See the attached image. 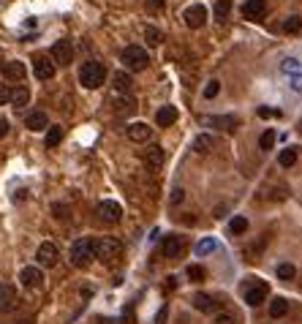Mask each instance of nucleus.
<instances>
[{
  "instance_id": "nucleus-1",
  "label": "nucleus",
  "mask_w": 302,
  "mask_h": 324,
  "mask_svg": "<svg viewBox=\"0 0 302 324\" xmlns=\"http://www.w3.org/2000/svg\"><path fill=\"white\" fill-rule=\"evenodd\" d=\"M103 79H106V68H103L101 63H96V60L82 63V68H79V82H82V87L96 90L103 85Z\"/></svg>"
},
{
  "instance_id": "nucleus-2",
  "label": "nucleus",
  "mask_w": 302,
  "mask_h": 324,
  "mask_svg": "<svg viewBox=\"0 0 302 324\" xmlns=\"http://www.w3.org/2000/svg\"><path fill=\"white\" fill-rule=\"evenodd\" d=\"M93 245H96V240H90V237L76 240L74 245H71V264H74V267H87V264L96 259Z\"/></svg>"
},
{
  "instance_id": "nucleus-3",
  "label": "nucleus",
  "mask_w": 302,
  "mask_h": 324,
  "mask_svg": "<svg viewBox=\"0 0 302 324\" xmlns=\"http://www.w3.org/2000/svg\"><path fill=\"white\" fill-rule=\"evenodd\" d=\"M93 254H96V259L109 264L123 254V245H120L115 237H101V240H96V245H93Z\"/></svg>"
},
{
  "instance_id": "nucleus-4",
  "label": "nucleus",
  "mask_w": 302,
  "mask_h": 324,
  "mask_svg": "<svg viewBox=\"0 0 302 324\" xmlns=\"http://www.w3.org/2000/svg\"><path fill=\"white\" fill-rule=\"evenodd\" d=\"M123 63H125V68H131V71H144L147 63H150V57H147V52H144L142 47H125Z\"/></svg>"
},
{
  "instance_id": "nucleus-5",
  "label": "nucleus",
  "mask_w": 302,
  "mask_h": 324,
  "mask_svg": "<svg viewBox=\"0 0 302 324\" xmlns=\"http://www.w3.org/2000/svg\"><path fill=\"white\" fill-rule=\"evenodd\" d=\"M183 19H185V25H188V28L199 30L201 25L207 22V8L201 6V3H193V6H188L185 11H183Z\"/></svg>"
},
{
  "instance_id": "nucleus-6",
  "label": "nucleus",
  "mask_w": 302,
  "mask_h": 324,
  "mask_svg": "<svg viewBox=\"0 0 302 324\" xmlns=\"http://www.w3.org/2000/svg\"><path fill=\"white\" fill-rule=\"evenodd\" d=\"M17 305H19L17 289L11 283H0V310H3V313H11V310H17Z\"/></svg>"
},
{
  "instance_id": "nucleus-7",
  "label": "nucleus",
  "mask_w": 302,
  "mask_h": 324,
  "mask_svg": "<svg viewBox=\"0 0 302 324\" xmlns=\"http://www.w3.org/2000/svg\"><path fill=\"white\" fill-rule=\"evenodd\" d=\"M52 60L60 63V66H68L71 60H74V47H71V41H55L52 44Z\"/></svg>"
},
{
  "instance_id": "nucleus-8",
  "label": "nucleus",
  "mask_w": 302,
  "mask_h": 324,
  "mask_svg": "<svg viewBox=\"0 0 302 324\" xmlns=\"http://www.w3.org/2000/svg\"><path fill=\"white\" fill-rule=\"evenodd\" d=\"M57 245L55 242H41V245H38V254H35V259H38V264H41V267H55L57 264Z\"/></svg>"
},
{
  "instance_id": "nucleus-9",
  "label": "nucleus",
  "mask_w": 302,
  "mask_h": 324,
  "mask_svg": "<svg viewBox=\"0 0 302 324\" xmlns=\"http://www.w3.org/2000/svg\"><path fill=\"white\" fill-rule=\"evenodd\" d=\"M98 215H101V221H106V223H117L120 221V215H123V207L117 205V202H101L98 205V210H96Z\"/></svg>"
},
{
  "instance_id": "nucleus-10",
  "label": "nucleus",
  "mask_w": 302,
  "mask_h": 324,
  "mask_svg": "<svg viewBox=\"0 0 302 324\" xmlns=\"http://www.w3.org/2000/svg\"><path fill=\"white\" fill-rule=\"evenodd\" d=\"M128 139L131 142H136V145H142V142H150V136H152V128L147 123H131L128 125Z\"/></svg>"
},
{
  "instance_id": "nucleus-11",
  "label": "nucleus",
  "mask_w": 302,
  "mask_h": 324,
  "mask_svg": "<svg viewBox=\"0 0 302 324\" xmlns=\"http://www.w3.org/2000/svg\"><path fill=\"white\" fill-rule=\"evenodd\" d=\"M33 71H35V76H38V79H44V82H47V79H52V76H55V63L49 60V57L38 55L33 60Z\"/></svg>"
},
{
  "instance_id": "nucleus-12",
  "label": "nucleus",
  "mask_w": 302,
  "mask_h": 324,
  "mask_svg": "<svg viewBox=\"0 0 302 324\" xmlns=\"http://www.w3.org/2000/svg\"><path fill=\"white\" fill-rule=\"evenodd\" d=\"M19 281H22V286H28V289H38L44 283V273L38 267H25L19 273Z\"/></svg>"
},
{
  "instance_id": "nucleus-13",
  "label": "nucleus",
  "mask_w": 302,
  "mask_h": 324,
  "mask_svg": "<svg viewBox=\"0 0 302 324\" xmlns=\"http://www.w3.org/2000/svg\"><path fill=\"white\" fill-rule=\"evenodd\" d=\"M25 74H28L25 63H19V60L3 63V76H6V79H11V82H22V79H25Z\"/></svg>"
},
{
  "instance_id": "nucleus-14",
  "label": "nucleus",
  "mask_w": 302,
  "mask_h": 324,
  "mask_svg": "<svg viewBox=\"0 0 302 324\" xmlns=\"http://www.w3.org/2000/svg\"><path fill=\"white\" fill-rule=\"evenodd\" d=\"M242 294H245V303L256 308V305L264 303V297H267V286H264V283H253V286L242 289Z\"/></svg>"
},
{
  "instance_id": "nucleus-15",
  "label": "nucleus",
  "mask_w": 302,
  "mask_h": 324,
  "mask_svg": "<svg viewBox=\"0 0 302 324\" xmlns=\"http://www.w3.org/2000/svg\"><path fill=\"white\" fill-rule=\"evenodd\" d=\"M264 11H267L264 0H245L242 3V17L245 19H259V17H264Z\"/></svg>"
},
{
  "instance_id": "nucleus-16",
  "label": "nucleus",
  "mask_w": 302,
  "mask_h": 324,
  "mask_svg": "<svg viewBox=\"0 0 302 324\" xmlns=\"http://www.w3.org/2000/svg\"><path fill=\"white\" fill-rule=\"evenodd\" d=\"M201 125H215V128H226V131H234V128H237V118H232V115H223V118L204 115V118H201Z\"/></svg>"
},
{
  "instance_id": "nucleus-17",
  "label": "nucleus",
  "mask_w": 302,
  "mask_h": 324,
  "mask_svg": "<svg viewBox=\"0 0 302 324\" xmlns=\"http://www.w3.org/2000/svg\"><path fill=\"white\" fill-rule=\"evenodd\" d=\"M174 120H177V109H174V106H161V109L155 112V123H158L161 128L174 125Z\"/></svg>"
},
{
  "instance_id": "nucleus-18",
  "label": "nucleus",
  "mask_w": 302,
  "mask_h": 324,
  "mask_svg": "<svg viewBox=\"0 0 302 324\" xmlns=\"http://www.w3.org/2000/svg\"><path fill=\"white\" fill-rule=\"evenodd\" d=\"M25 125H28L30 131H44V128H49V118L44 115V112H30L28 120H25Z\"/></svg>"
},
{
  "instance_id": "nucleus-19",
  "label": "nucleus",
  "mask_w": 302,
  "mask_h": 324,
  "mask_svg": "<svg viewBox=\"0 0 302 324\" xmlns=\"http://www.w3.org/2000/svg\"><path fill=\"white\" fill-rule=\"evenodd\" d=\"M193 308L201 310V313H213V310L218 308V303H215L210 294H196L193 297Z\"/></svg>"
},
{
  "instance_id": "nucleus-20",
  "label": "nucleus",
  "mask_w": 302,
  "mask_h": 324,
  "mask_svg": "<svg viewBox=\"0 0 302 324\" xmlns=\"http://www.w3.org/2000/svg\"><path fill=\"white\" fill-rule=\"evenodd\" d=\"M180 251H183V240L180 237H166L164 240V256L166 259H174V256H180Z\"/></svg>"
},
{
  "instance_id": "nucleus-21",
  "label": "nucleus",
  "mask_w": 302,
  "mask_h": 324,
  "mask_svg": "<svg viewBox=\"0 0 302 324\" xmlns=\"http://www.w3.org/2000/svg\"><path fill=\"white\" fill-rule=\"evenodd\" d=\"M8 101L14 103V106H28V101H30V90L28 87H14L11 93H8Z\"/></svg>"
},
{
  "instance_id": "nucleus-22",
  "label": "nucleus",
  "mask_w": 302,
  "mask_h": 324,
  "mask_svg": "<svg viewBox=\"0 0 302 324\" xmlns=\"http://www.w3.org/2000/svg\"><path fill=\"white\" fill-rule=\"evenodd\" d=\"M144 164L150 166V169H158L164 164V150L161 147H150V150H144Z\"/></svg>"
},
{
  "instance_id": "nucleus-23",
  "label": "nucleus",
  "mask_w": 302,
  "mask_h": 324,
  "mask_svg": "<svg viewBox=\"0 0 302 324\" xmlns=\"http://www.w3.org/2000/svg\"><path fill=\"white\" fill-rule=\"evenodd\" d=\"M286 310H288V303L283 300V297H275L272 303H269V316H272V319L286 316Z\"/></svg>"
},
{
  "instance_id": "nucleus-24",
  "label": "nucleus",
  "mask_w": 302,
  "mask_h": 324,
  "mask_svg": "<svg viewBox=\"0 0 302 324\" xmlns=\"http://www.w3.org/2000/svg\"><path fill=\"white\" fill-rule=\"evenodd\" d=\"M213 147H215V139L207 136V134H201V136L193 139V150H196V153H210Z\"/></svg>"
},
{
  "instance_id": "nucleus-25",
  "label": "nucleus",
  "mask_w": 302,
  "mask_h": 324,
  "mask_svg": "<svg viewBox=\"0 0 302 324\" xmlns=\"http://www.w3.org/2000/svg\"><path fill=\"white\" fill-rule=\"evenodd\" d=\"M215 248H218V242H215L213 237H204V240L196 242V256H210Z\"/></svg>"
},
{
  "instance_id": "nucleus-26",
  "label": "nucleus",
  "mask_w": 302,
  "mask_h": 324,
  "mask_svg": "<svg viewBox=\"0 0 302 324\" xmlns=\"http://www.w3.org/2000/svg\"><path fill=\"white\" fill-rule=\"evenodd\" d=\"M134 106H136V103H134V98H115V112L117 115H131V112H134Z\"/></svg>"
},
{
  "instance_id": "nucleus-27",
  "label": "nucleus",
  "mask_w": 302,
  "mask_h": 324,
  "mask_svg": "<svg viewBox=\"0 0 302 324\" xmlns=\"http://www.w3.org/2000/svg\"><path fill=\"white\" fill-rule=\"evenodd\" d=\"M144 41L150 47H158V44H164V33L158 28H144Z\"/></svg>"
},
{
  "instance_id": "nucleus-28",
  "label": "nucleus",
  "mask_w": 302,
  "mask_h": 324,
  "mask_svg": "<svg viewBox=\"0 0 302 324\" xmlns=\"http://www.w3.org/2000/svg\"><path fill=\"white\" fill-rule=\"evenodd\" d=\"M131 85H134V82H131V76L125 74V71H117V74H115V90H120V93H128Z\"/></svg>"
},
{
  "instance_id": "nucleus-29",
  "label": "nucleus",
  "mask_w": 302,
  "mask_h": 324,
  "mask_svg": "<svg viewBox=\"0 0 302 324\" xmlns=\"http://www.w3.org/2000/svg\"><path fill=\"white\" fill-rule=\"evenodd\" d=\"M60 139H63V128H60V125H49V131H47V147H57V145H60Z\"/></svg>"
},
{
  "instance_id": "nucleus-30",
  "label": "nucleus",
  "mask_w": 302,
  "mask_h": 324,
  "mask_svg": "<svg viewBox=\"0 0 302 324\" xmlns=\"http://www.w3.org/2000/svg\"><path fill=\"white\" fill-rule=\"evenodd\" d=\"M294 275H297L294 264H288V262L278 264V278H281V281H291V278H294Z\"/></svg>"
},
{
  "instance_id": "nucleus-31",
  "label": "nucleus",
  "mask_w": 302,
  "mask_h": 324,
  "mask_svg": "<svg viewBox=\"0 0 302 324\" xmlns=\"http://www.w3.org/2000/svg\"><path fill=\"white\" fill-rule=\"evenodd\" d=\"M283 30H286V33H291V35L300 33V30H302V19H300V17H288V19L283 22Z\"/></svg>"
},
{
  "instance_id": "nucleus-32",
  "label": "nucleus",
  "mask_w": 302,
  "mask_h": 324,
  "mask_svg": "<svg viewBox=\"0 0 302 324\" xmlns=\"http://www.w3.org/2000/svg\"><path fill=\"white\" fill-rule=\"evenodd\" d=\"M281 71H283V74H302V66H300V60L288 57V60H283Z\"/></svg>"
},
{
  "instance_id": "nucleus-33",
  "label": "nucleus",
  "mask_w": 302,
  "mask_h": 324,
  "mask_svg": "<svg viewBox=\"0 0 302 324\" xmlns=\"http://www.w3.org/2000/svg\"><path fill=\"white\" fill-rule=\"evenodd\" d=\"M229 229H232V235H242V232L248 229V221L242 218V215H234L232 223H229Z\"/></svg>"
},
{
  "instance_id": "nucleus-34",
  "label": "nucleus",
  "mask_w": 302,
  "mask_h": 324,
  "mask_svg": "<svg viewBox=\"0 0 302 324\" xmlns=\"http://www.w3.org/2000/svg\"><path fill=\"white\" fill-rule=\"evenodd\" d=\"M297 164V150L294 147H288V150L281 153V166H294Z\"/></svg>"
},
{
  "instance_id": "nucleus-35",
  "label": "nucleus",
  "mask_w": 302,
  "mask_h": 324,
  "mask_svg": "<svg viewBox=\"0 0 302 324\" xmlns=\"http://www.w3.org/2000/svg\"><path fill=\"white\" fill-rule=\"evenodd\" d=\"M259 145H261V150H269V147L275 145V131H272V128H269V131H264V134H261Z\"/></svg>"
},
{
  "instance_id": "nucleus-36",
  "label": "nucleus",
  "mask_w": 302,
  "mask_h": 324,
  "mask_svg": "<svg viewBox=\"0 0 302 324\" xmlns=\"http://www.w3.org/2000/svg\"><path fill=\"white\" fill-rule=\"evenodd\" d=\"M218 93H220V82H218V79L207 82V87H204V98H215Z\"/></svg>"
},
{
  "instance_id": "nucleus-37",
  "label": "nucleus",
  "mask_w": 302,
  "mask_h": 324,
  "mask_svg": "<svg viewBox=\"0 0 302 324\" xmlns=\"http://www.w3.org/2000/svg\"><path fill=\"white\" fill-rule=\"evenodd\" d=\"M188 278H191V281H201V278H204V270H201L199 264H191V267H188Z\"/></svg>"
},
{
  "instance_id": "nucleus-38",
  "label": "nucleus",
  "mask_w": 302,
  "mask_h": 324,
  "mask_svg": "<svg viewBox=\"0 0 302 324\" xmlns=\"http://www.w3.org/2000/svg\"><path fill=\"white\" fill-rule=\"evenodd\" d=\"M213 324H237V319H234V313H218L213 319Z\"/></svg>"
},
{
  "instance_id": "nucleus-39",
  "label": "nucleus",
  "mask_w": 302,
  "mask_h": 324,
  "mask_svg": "<svg viewBox=\"0 0 302 324\" xmlns=\"http://www.w3.org/2000/svg\"><path fill=\"white\" fill-rule=\"evenodd\" d=\"M183 199H185V191H183V188H174L172 196H169V202H172V205H180Z\"/></svg>"
},
{
  "instance_id": "nucleus-40",
  "label": "nucleus",
  "mask_w": 302,
  "mask_h": 324,
  "mask_svg": "<svg viewBox=\"0 0 302 324\" xmlns=\"http://www.w3.org/2000/svg\"><path fill=\"white\" fill-rule=\"evenodd\" d=\"M215 11H218V17L223 19V17L229 14V0H218V6H215Z\"/></svg>"
},
{
  "instance_id": "nucleus-41",
  "label": "nucleus",
  "mask_w": 302,
  "mask_h": 324,
  "mask_svg": "<svg viewBox=\"0 0 302 324\" xmlns=\"http://www.w3.org/2000/svg\"><path fill=\"white\" fill-rule=\"evenodd\" d=\"M291 90H294V93H302V74L291 76Z\"/></svg>"
},
{
  "instance_id": "nucleus-42",
  "label": "nucleus",
  "mask_w": 302,
  "mask_h": 324,
  "mask_svg": "<svg viewBox=\"0 0 302 324\" xmlns=\"http://www.w3.org/2000/svg\"><path fill=\"white\" fill-rule=\"evenodd\" d=\"M147 8H150V11H164V0H150Z\"/></svg>"
},
{
  "instance_id": "nucleus-43",
  "label": "nucleus",
  "mask_w": 302,
  "mask_h": 324,
  "mask_svg": "<svg viewBox=\"0 0 302 324\" xmlns=\"http://www.w3.org/2000/svg\"><path fill=\"white\" fill-rule=\"evenodd\" d=\"M8 93H11V90H8L6 85H0V103H6V101H8Z\"/></svg>"
},
{
  "instance_id": "nucleus-44",
  "label": "nucleus",
  "mask_w": 302,
  "mask_h": 324,
  "mask_svg": "<svg viewBox=\"0 0 302 324\" xmlns=\"http://www.w3.org/2000/svg\"><path fill=\"white\" fill-rule=\"evenodd\" d=\"M6 134H8V120H6V118H0V139L6 136Z\"/></svg>"
},
{
  "instance_id": "nucleus-45",
  "label": "nucleus",
  "mask_w": 302,
  "mask_h": 324,
  "mask_svg": "<svg viewBox=\"0 0 302 324\" xmlns=\"http://www.w3.org/2000/svg\"><path fill=\"white\" fill-rule=\"evenodd\" d=\"M259 115H261V118H272V115H278V112H269V109H264V106H261Z\"/></svg>"
},
{
  "instance_id": "nucleus-46",
  "label": "nucleus",
  "mask_w": 302,
  "mask_h": 324,
  "mask_svg": "<svg viewBox=\"0 0 302 324\" xmlns=\"http://www.w3.org/2000/svg\"><path fill=\"white\" fill-rule=\"evenodd\" d=\"M166 322V308H161V313H158V324H164Z\"/></svg>"
},
{
  "instance_id": "nucleus-47",
  "label": "nucleus",
  "mask_w": 302,
  "mask_h": 324,
  "mask_svg": "<svg viewBox=\"0 0 302 324\" xmlns=\"http://www.w3.org/2000/svg\"><path fill=\"white\" fill-rule=\"evenodd\" d=\"M300 134H302V120H300Z\"/></svg>"
},
{
  "instance_id": "nucleus-48",
  "label": "nucleus",
  "mask_w": 302,
  "mask_h": 324,
  "mask_svg": "<svg viewBox=\"0 0 302 324\" xmlns=\"http://www.w3.org/2000/svg\"><path fill=\"white\" fill-rule=\"evenodd\" d=\"M19 324H33V322H19Z\"/></svg>"
}]
</instances>
